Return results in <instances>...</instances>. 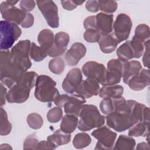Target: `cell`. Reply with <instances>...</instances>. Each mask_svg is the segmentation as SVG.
Segmentation results:
<instances>
[{
  "label": "cell",
  "mask_w": 150,
  "mask_h": 150,
  "mask_svg": "<svg viewBox=\"0 0 150 150\" xmlns=\"http://www.w3.org/2000/svg\"><path fill=\"white\" fill-rule=\"evenodd\" d=\"M105 121L110 128L123 132L138 122H149V108L135 100H126L114 111L106 115Z\"/></svg>",
  "instance_id": "cell-1"
},
{
  "label": "cell",
  "mask_w": 150,
  "mask_h": 150,
  "mask_svg": "<svg viewBox=\"0 0 150 150\" xmlns=\"http://www.w3.org/2000/svg\"><path fill=\"white\" fill-rule=\"evenodd\" d=\"M38 74L33 71L26 72L7 93L6 100L10 103L20 104L29 97L31 89L35 86Z\"/></svg>",
  "instance_id": "cell-2"
},
{
  "label": "cell",
  "mask_w": 150,
  "mask_h": 150,
  "mask_svg": "<svg viewBox=\"0 0 150 150\" xmlns=\"http://www.w3.org/2000/svg\"><path fill=\"white\" fill-rule=\"evenodd\" d=\"M26 72L10 59V51L1 50L0 80L1 83L10 88Z\"/></svg>",
  "instance_id": "cell-3"
},
{
  "label": "cell",
  "mask_w": 150,
  "mask_h": 150,
  "mask_svg": "<svg viewBox=\"0 0 150 150\" xmlns=\"http://www.w3.org/2000/svg\"><path fill=\"white\" fill-rule=\"evenodd\" d=\"M78 128L81 131H87L103 126L105 117L101 114L98 108L93 104H84L79 114Z\"/></svg>",
  "instance_id": "cell-4"
},
{
  "label": "cell",
  "mask_w": 150,
  "mask_h": 150,
  "mask_svg": "<svg viewBox=\"0 0 150 150\" xmlns=\"http://www.w3.org/2000/svg\"><path fill=\"white\" fill-rule=\"evenodd\" d=\"M56 85V82L50 77L45 74L38 76L34 93L36 99L43 103L54 101L60 95Z\"/></svg>",
  "instance_id": "cell-5"
},
{
  "label": "cell",
  "mask_w": 150,
  "mask_h": 150,
  "mask_svg": "<svg viewBox=\"0 0 150 150\" xmlns=\"http://www.w3.org/2000/svg\"><path fill=\"white\" fill-rule=\"evenodd\" d=\"M31 42L29 40L19 41L10 51L11 60L19 66L25 72L31 67L32 63L29 58Z\"/></svg>",
  "instance_id": "cell-6"
},
{
  "label": "cell",
  "mask_w": 150,
  "mask_h": 150,
  "mask_svg": "<svg viewBox=\"0 0 150 150\" xmlns=\"http://www.w3.org/2000/svg\"><path fill=\"white\" fill-rule=\"evenodd\" d=\"M0 32L1 50H8L19 39L22 30L17 24L4 20L0 22Z\"/></svg>",
  "instance_id": "cell-7"
},
{
  "label": "cell",
  "mask_w": 150,
  "mask_h": 150,
  "mask_svg": "<svg viewBox=\"0 0 150 150\" xmlns=\"http://www.w3.org/2000/svg\"><path fill=\"white\" fill-rule=\"evenodd\" d=\"M54 103L56 106L63 107L66 114L78 117L83 105L86 103V99L77 94H73L71 96L64 94L59 95Z\"/></svg>",
  "instance_id": "cell-8"
},
{
  "label": "cell",
  "mask_w": 150,
  "mask_h": 150,
  "mask_svg": "<svg viewBox=\"0 0 150 150\" xmlns=\"http://www.w3.org/2000/svg\"><path fill=\"white\" fill-rule=\"evenodd\" d=\"M19 1H5L0 5V11L5 21L11 22L21 26L25 22L28 12H25L21 9L15 6Z\"/></svg>",
  "instance_id": "cell-9"
},
{
  "label": "cell",
  "mask_w": 150,
  "mask_h": 150,
  "mask_svg": "<svg viewBox=\"0 0 150 150\" xmlns=\"http://www.w3.org/2000/svg\"><path fill=\"white\" fill-rule=\"evenodd\" d=\"M91 135L97 139L94 149H112L117 138V133L106 126L97 128Z\"/></svg>",
  "instance_id": "cell-10"
},
{
  "label": "cell",
  "mask_w": 150,
  "mask_h": 150,
  "mask_svg": "<svg viewBox=\"0 0 150 150\" xmlns=\"http://www.w3.org/2000/svg\"><path fill=\"white\" fill-rule=\"evenodd\" d=\"M132 23L131 18L126 13L118 14L113 23V35L118 43L126 40L130 34Z\"/></svg>",
  "instance_id": "cell-11"
},
{
  "label": "cell",
  "mask_w": 150,
  "mask_h": 150,
  "mask_svg": "<svg viewBox=\"0 0 150 150\" xmlns=\"http://www.w3.org/2000/svg\"><path fill=\"white\" fill-rule=\"evenodd\" d=\"M124 63L119 59H111L107 63L105 80L101 84L103 86L117 84L121 81Z\"/></svg>",
  "instance_id": "cell-12"
},
{
  "label": "cell",
  "mask_w": 150,
  "mask_h": 150,
  "mask_svg": "<svg viewBox=\"0 0 150 150\" xmlns=\"http://www.w3.org/2000/svg\"><path fill=\"white\" fill-rule=\"evenodd\" d=\"M36 4L48 25L52 28H58L59 26L58 8L54 1H36Z\"/></svg>",
  "instance_id": "cell-13"
},
{
  "label": "cell",
  "mask_w": 150,
  "mask_h": 150,
  "mask_svg": "<svg viewBox=\"0 0 150 150\" xmlns=\"http://www.w3.org/2000/svg\"><path fill=\"white\" fill-rule=\"evenodd\" d=\"M106 71L103 64L96 61L87 62L82 67V71L87 78L93 79L101 84L105 80Z\"/></svg>",
  "instance_id": "cell-14"
},
{
  "label": "cell",
  "mask_w": 150,
  "mask_h": 150,
  "mask_svg": "<svg viewBox=\"0 0 150 150\" xmlns=\"http://www.w3.org/2000/svg\"><path fill=\"white\" fill-rule=\"evenodd\" d=\"M83 76L80 69L73 68L66 74L62 83V88L67 93L74 94L82 81Z\"/></svg>",
  "instance_id": "cell-15"
},
{
  "label": "cell",
  "mask_w": 150,
  "mask_h": 150,
  "mask_svg": "<svg viewBox=\"0 0 150 150\" xmlns=\"http://www.w3.org/2000/svg\"><path fill=\"white\" fill-rule=\"evenodd\" d=\"M70 36L67 32H59L55 35L52 47H50L48 55L50 57H55L63 54L67 49Z\"/></svg>",
  "instance_id": "cell-16"
},
{
  "label": "cell",
  "mask_w": 150,
  "mask_h": 150,
  "mask_svg": "<svg viewBox=\"0 0 150 150\" xmlns=\"http://www.w3.org/2000/svg\"><path fill=\"white\" fill-rule=\"evenodd\" d=\"M99 84L98 82L93 79L87 78L86 80H82L76 91V94L85 99L97 96L100 89Z\"/></svg>",
  "instance_id": "cell-17"
},
{
  "label": "cell",
  "mask_w": 150,
  "mask_h": 150,
  "mask_svg": "<svg viewBox=\"0 0 150 150\" xmlns=\"http://www.w3.org/2000/svg\"><path fill=\"white\" fill-rule=\"evenodd\" d=\"M87 50L85 45L80 42L73 43L65 54L66 63L69 66H74L85 56Z\"/></svg>",
  "instance_id": "cell-18"
},
{
  "label": "cell",
  "mask_w": 150,
  "mask_h": 150,
  "mask_svg": "<svg viewBox=\"0 0 150 150\" xmlns=\"http://www.w3.org/2000/svg\"><path fill=\"white\" fill-rule=\"evenodd\" d=\"M112 28V14H106L100 12L96 15V30L101 36L111 33L113 30Z\"/></svg>",
  "instance_id": "cell-19"
},
{
  "label": "cell",
  "mask_w": 150,
  "mask_h": 150,
  "mask_svg": "<svg viewBox=\"0 0 150 150\" xmlns=\"http://www.w3.org/2000/svg\"><path fill=\"white\" fill-rule=\"evenodd\" d=\"M150 84L149 70L142 69L138 74L131 79L128 82V87L133 91H141Z\"/></svg>",
  "instance_id": "cell-20"
},
{
  "label": "cell",
  "mask_w": 150,
  "mask_h": 150,
  "mask_svg": "<svg viewBox=\"0 0 150 150\" xmlns=\"http://www.w3.org/2000/svg\"><path fill=\"white\" fill-rule=\"evenodd\" d=\"M125 101L126 100L122 96L115 98H103L100 104V110L103 114L107 115Z\"/></svg>",
  "instance_id": "cell-21"
},
{
  "label": "cell",
  "mask_w": 150,
  "mask_h": 150,
  "mask_svg": "<svg viewBox=\"0 0 150 150\" xmlns=\"http://www.w3.org/2000/svg\"><path fill=\"white\" fill-rule=\"evenodd\" d=\"M70 140L71 134L66 133L60 129H57L47 138V141L52 149H54L60 145L67 144L70 142Z\"/></svg>",
  "instance_id": "cell-22"
},
{
  "label": "cell",
  "mask_w": 150,
  "mask_h": 150,
  "mask_svg": "<svg viewBox=\"0 0 150 150\" xmlns=\"http://www.w3.org/2000/svg\"><path fill=\"white\" fill-rule=\"evenodd\" d=\"M142 69V65L138 60H133L125 62L122 77L123 82L127 84L129 80L138 74Z\"/></svg>",
  "instance_id": "cell-23"
},
{
  "label": "cell",
  "mask_w": 150,
  "mask_h": 150,
  "mask_svg": "<svg viewBox=\"0 0 150 150\" xmlns=\"http://www.w3.org/2000/svg\"><path fill=\"white\" fill-rule=\"evenodd\" d=\"M98 43L100 50L104 53H110L114 52L118 44L112 33L101 36Z\"/></svg>",
  "instance_id": "cell-24"
},
{
  "label": "cell",
  "mask_w": 150,
  "mask_h": 150,
  "mask_svg": "<svg viewBox=\"0 0 150 150\" xmlns=\"http://www.w3.org/2000/svg\"><path fill=\"white\" fill-rule=\"evenodd\" d=\"M124 93V87L122 86L115 84L103 86L100 88L98 95L101 98H115L122 96Z\"/></svg>",
  "instance_id": "cell-25"
},
{
  "label": "cell",
  "mask_w": 150,
  "mask_h": 150,
  "mask_svg": "<svg viewBox=\"0 0 150 150\" xmlns=\"http://www.w3.org/2000/svg\"><path fill=\"white\" fill-rule=\"evenodd\" d=\"M78 117L74 115L66 114L63 117L60 129L63 132L71 134L74 131L78 126Z\"/></svg>",
  "instance_id": "cell-26"
},
{
  "label": "cell",
  "mask_w": 150,
  "mask_h": 150,
  "mask_svg": "<svg viewBox=\"0 0 150 150\" xmlns=\"http://www.w3.org/2000/svg\"><path fill=\"white\" fill-rule=\"evenodd\" d=\"M135 145V140L132 137L120 135L115 142L113 149L115 150H131L134 149Z\"/></svg>",
  "instance_id": "cell-27"
},
{
  "label": "cell",
  "mask_w": 150,
  "mask_h": 150,
  "mask_svg": "<svg viewBox=\"0 0 150 150\" xmlns=\"http://www.w3.org/2000/svg\"><path fill=\"white\" fill-rule=\"evenodd\" d=\"M149 122L140 121L134 125L128 131V135L130 137H148L149 136Z\"/></svg>",
  "instance_id": "cell-28"
},
{
  "label": "cell",
  "mask_w": 150,
  "mask_h": 150,
  "mask_svg": "<svg viewBox=\"0 0 150 150\" xmlns=\"http://www.w3.org/2000/svg\"><path fill=\"white\" fill-rule=\"evenodd\" d=\"M53 32L47 29L42 30L38 34V41L40 46L49 51L54 40Z\"/></svg>",
  "instance_id": "cell-29"
},
{
  "label": "cell",
  "mask_w": 150,
  "mask_h": 150,
  "mask_svg": "<svg viewBox=\"0 0 150 150\" xmlns=\"http://www.w3.org/2000/svg\"><path fill=\"white\" fill-rule=\"evenodd\" d=\"M116 53L118 57V59L124 62H126L134 58V52L129 40H127L120 45L117 49Z\"/></svg>",
  "instance_id": "cell-30"
},
{
  "label": "cell",
  "mask_w": 150,
  "mask_h": 150,
  "mask_svg": "<svg viewBox=\"0 0 150 150\" xmlns=\"http://www.w3.org/2000/svg\"><path fill=\"white\" fill-rule=\"evenodd\" d=\"M49 54V50L44 47L36 45L34 42H31L30 49V57L35 62L43 60Z\"/></svg>",
  "instance_id": "cell-31"
},
{
  "label": "cell",
  "mask_w": 150,
  "mask_h": 150,
  "mask_svg": "<svg viewBox=\"0 0 150 150\" xmlns=\"http://www.w3.org/2000/svg\"><path fill=\"white\" fill-rule=\"evenodd\" d=\"M91 142L90 136L86 132L77 134L73 140V145L75 148L83 149L88 146Z\"/></svg>",
  "instance_id": "cell-32"
},
{
  "label": "cell",
  "mask_w": 150,
  "mask_h": 150,
  "mask_svg": "<svg viewBox=\"0 0 150 150\" xmlns=\"http://www.w3.org/2000/svg\"><path fill=\"white\" fill-rule=\"evenodd\" d=\"M65 68L64 60L60 56L53 57L49 62V69L51 72L56 74L62 73Z\"/></svg>",
  "instance_id": "cell-33"
},
{
  "label": "cell",
  "mask_w": 150,
  "mask_h": 150,
  "mask_svg": "<svg viewBox=\"0 0 150 150\" xmlns=\"http://www.w3.org/2000/svg\"><path fill=\"white\" fill-rule=\"evenodd\" d=\"M12 130V124L8 120V115L6 111L1 107V128L0 135L5 136L9 134Z\"/></svg>",
  "instance_id": "cell-34"
},
{
  "label": "cell",
  "mask_w": 150,
  "mask_h": 150,
  "mask_svg": "<svg viewBox=\"0 0 150 150\" xmlns=\"http://www.w3.org/2000/svg\"><path fill=\"white\" fill-rule=\"evenodd\" d=\"M135 38L142 42H145L149 40V28L144 23L138 25L134 32V36Z\"/></svg>",
  "instance_id": "cell-35"
},
{
  "label": "cell",
  "mask_w": 150,
  "mask_h": 150,
  "mask_svg": "<svg viewBox=\"0 0 150 150\" xmlns=\"http://www.w3.org/2000/svg\"><path fill=\"white\" fill-rule=\"evenodd\" d=\"M26 121L29 127L34 129L40 128L43 124V120L42 117L40 114L36 112L29 114L26 118Z\"/></svg>",
  "instance_id": "cell-36"
},
{
  "label": "cell",
  "mask_w": 150,
  "mask_h": 150,
  "mask_svg": "<svg viewBox=\"0 0 150 150\" xmlns=\"http://www.w3.org/2000/svg\"><path fill=\"white\" fill-rule=\"evenodd\" d=\"M99 8L102 13L106 14H112L118 8L117 2L115 1H98Z\"/></svg>",
  "instance_id": "cell-37"
},
{
  "label": "cell",
  "mask_w": 150,
  "mask_h": 150,
  "mask_svg": "<svg viewBox=\"0 0 150 150\" xmlns=\"http://www.w3.org/2000/svg\"><path fill=\"white\" fill-rule=\"evenodd\" d=\"M46 117L49 122H58L63 118V110L62 108L56 106L51 108L47 112Z\"/></svg>",
  "instance_id": "cell-38"
},
{
  "label": "cell",
  "mask_w": 150,
  "mask_h": 150,
  "mask_svg": "<svg viewBox=\"0 0 150 150\" xmlns=\"http://www.w3.org/2000/svg\"><path fill=\"white\" fill-rule=\"evenodd\" d=\"M129 41L134 52V58H139L142 56L144 52V42L140 41L134 36H133L132 40Z\"/></svg>",
  "instance_id": "cell-39"
},
{
  "label": "cell",
  "mask_w": 150,
  "mask_h": 150,
  "mask_svg": "<svg viewBox=\"0 0 150 150\" xmlns=\"http://www.w3.org/2000/svg\"><path fill=\"white\" fill-rule=\"evenodd\" d=\"M101 35L96 29H86L83 34L84 39L88 43H97L99 42Z\"/></svg>",
  "instance_id": "cell-40"
},
{
  "label": "cell",
  "mask_w": 150,
  "mask_h": 150,
  "mask_svg": "<svg viewBox=\"0 0 150 150\" xmlns=\"http://www.w3.org/2000/svg\"><path fill=\"white\" fill-rule=\"evenodd\" d=\"M39 143V140L35 134H32L28 135L25 139L23 148L25 149H36Z\"/></svg>",
  "instance_id": "cell-41"
},
{
  "label": "cell",
  "mask_w": 150,
  "mask_h": 150,
  "mask_svg": "<svg viewBox=\"0 0 150 150\" xmlns=\"http://www.w3.org/2000/svg\"><path fill=\"white\" fill-rule=\"evenodd\" d=\"M84 1H62L60 2L63 8L67 11H72L77 6L82 5Z\"/></svg>",
  "instance_id": "cell-42"
},
{
  "label": "cell",
  "mask_w": 150,
  "mask_h": 150,
  "mask_svg": "<svg viewBox=\"0 0 150 150\" xmlns=\"http://www.w3.org/2000/svg\"><path fill=\"white\" fill-rule=\"evenodd\" d=\"M142 55L143 64L145 67L148 69L149 65V40L144 42V52Z\"/></svg>",
  "instance_id": "cell-43"
},
{
  "label": "cell",
  "mask_w": 150,
  "mask_h": 150,
  "mask_svg": "<svg viewBox=\"0 0 150 150\" xmlns=\"http://www.w3.org/2000/svg\"><path fill=\"white\" fill-rule=\"evenodd\" d=\"M21 9L25 12L32 11L36 6V1H21L19 3Z\"/></svg>",
  "instance_id": "cell-44"
},
{
  "label": "cell",
  "mask_w": 150,
  "mask_h": 150,
  "mask_svg": "<svg viewBox=\"0 0 150 150\" xmlns=\"http://www.w3.org/2000/svg\"><path fill=\"white\" fill-rule=\"evenodd\" d=\"M86 8L88 11L90 12H93V13L97 12L100 10L98 1H96V0L87 1L86 3Z\"/></svg>",
  "instance_id": "cell-45"
},
{
  "label": "cell",
  "mask_w": 150,
  "mask_h": 150,
  "mask_svg": "<svg viewBox=\"0 0 150 150\" xmlns=\"http://www.w3.org/2000/svg\"><path fill=\"white\" fill-rule=\"evenodd\" d=\"M83 26L86 29H96V16L87 17L83 22Z\"/></svg>",
  "instance_id": "cell-46"
},
{
  "label": "cell",
  "mask_w": 150,
  "mask_h": 150,
  "mask_svg": "<svg viewBox=\"0 0 150 150\" xmlns=\"http://www.w3.org/2000/svg\"><path fill=\"white\" fill-rule=\"evenodd\" d=\"M34 23V16L30 13L28 12L27 17L23 22V23L21 25V26L23 28H29L32 26H33Z\"/></svg>",
  "instance_id": "cell-47"
},
{
  "label": "cell",
  "mask_w": 150,
  "mask_h": 150,
  "mask_svg": "<svg viewBox=\"0 0 150 150\" xmlns=\"http://www.w3.org/2000/svg\"><path fill=\"white\" fill-rule=\"evenodd\" d=\"M7 90L5 86L1 83V106L5 104L6 100V97H7Z\"/></svg>",
  "instance_id": "cell-48"
},
{
  "label": "cell",
  "mask_w": 150,
  "mask_h": 150,
  "mask_svg": "<svg viewBox=\"0 0 150 150\" xmlns=\"http://www.w3.org/2000/svg\"><path fill=\"white\" fill-rule=\"evenodd\" d=\"M36 149H52V148L47 141L43 140L39 142Z\"/></svg>",
  "instance_id": "cell-49"
},
{
  "label": "cell",
  "mask_w": 150,
  "mask_h": 150,
  "mask_svg": "<svg viewBox=\"0 0 150 150\" xmlns=\"http://www.w3.org/2000/svg\"><path fill=\"white\" fill-rule=\"evenodd\" d=\"M136 149H149V144L145 142H140L137 144Z\"/></svg>",
  "instance_id": "cell-50"
},
{
  "label": "cell",
  "mask_w": 150,
  "mask_h": 150,
  "mask_svg": "<svg viewBox=\"0 0 150 150\" xmlns=\"http://www.w3.org/2000/svg\"><path fill=\"white\" fill-rule=\"evenodd\" d=\"M0 149H12V148L10 146V145L7 144H1L0 146Z\"/></svg>",
  "instance_id": "cell-51"
}]
</instances>
